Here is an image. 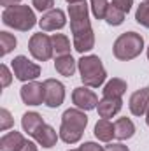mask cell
Returning a JSON list of instances; mask_svg holds the SVG:
<instances>
[{
    "instance_id": "cell-1",
    "label": "cell",
    "mask_w": 149,
    "mask_h": 151,
    "mask_svg": "<svg viewBox=\"0 0 149 151\" xmlns=\"http://www.w3.org/2000/svg\"><path fill=\"white\" fill-rule=\"evenodd\" d=\"M70 30L74 37V49L84 55L95 47V34L90 23V5L84 2H77L69 5Z\"/></svg>"
},
{
    "instance_id": "cell-2",
    "label": "cell",
    "mask_w": 149,
    "mask_h": 151,
    "mask_svg": "<svg viewBox=\"0 0 149 151\" xmlns=\"http://www.w3.org/2000/svg\"><path fill=\"white\" fill-rule=\"evenodd\" d=\"M88 125V116L81 109H67L62 116V127H60V139L65 144H75L81 141L84 128Z\"/></svg>"
},
{
    "instance_id": "cell-3",
    "label": "cell",
    "mask_w": 149,
    "mask_h": 151,
    "mask_svg": "<svg viewBox=\"0 0 149 151\" xmlns=\"http://www.w3.org/2000/svg\"><path fill=\"white\" fill-rule=\"evenodd\" d=\"M77 69H79V74H81L84 86H90V88L102 86L107 77L104 63L97 55H86V56L82 55V58L77 62Z\"/></svg>"
},
{
    "instance_id": "cell-4",
    "label": "cell",
    "mask_w": 149,
    "mask_h": 151,
    "mask_svg": "<svg viewBox=\"0 0 149 151\" xmlns=\"http://www.w3.org/2000/svg\"><path fill=\"white\" fill-rule=\"evenodd\" d=\"M2 21L5 27H11L19 32H28L39 23L34 9H30L28 5H12L4 9Z\"/></svg>"
},
{
    "instance_id": "cell-5",
    "label": "cell",
    "mask_w": 149,
    "mask_h": 151,
    "mask_svg": "<svg viewBox=\"0 0 149 151\" xmlns=\"http://www.w3.org/2000/svg\"><path fill=\"white\" fill-rule=\"evenodd\" d=\"M144 49V39L137 32H125L114 40L112 53L121 62H130L137 58Z\"/></svg>"
},
{
    "instance_id": "cell-6",
    "label": "cell",
    "mask_w": 149,
    "mask_h": 151,
    "mask_svg": "<svg viewBox=\"0 0 149 151\" xmlns=\"http://www.w3.org/2000/svg\"><path fill=\"white\" fill-rule=\"evenodd\" d=\"M28 49H30V55L39 60V62H47L53 58V42H51V37L39 32V34H34L30 40H28Z\"/></svg>"
},
{
    "instance_id": "cell-7",
    "label": "cell",
    "mask_w": 149,
    "mask_h": 151,
    "mask_svg": "<svg viewBox=\"0 0 149 151\" xmlns=\"http://www.w3.org/2000/svg\"><path fill=\"white\" fill-rule=\"evenodd\" d=\"M11 67H12V74L16 76V79H19L21 83H30V81H35L39 76H40V67L37 63L30 62L27 56L19 55L16 56L12 62H11Z\"/></svg>"
},
{
    "instance_id": "cell-8",
    "label": "cell",
    "mask_w": 149,
    "mask_h": 151,
    "mask_svg": "<svg viewBox=\"0 0 149 151\" xmlns=\"http://www.w3.org/2000/svg\"><path fill=\"white\" fill-rule=\"evenodd\" d=\"M42 84H44V95H46L44 104L51 109L60 107L65 100V86L56 79H46Z\"/></svg>"
},
{
    "instance_id": "cell-9",
    "label": "cell",
    "mask_w": 149,
    "mask_h": 151,
    "mask_svg": "<svg viewBox=\"0 0 149 151\" xmlns=\"http://www.w3.org/2000/svg\"><path fill=\"white\" fill-rule=\"evenodd\" d=\"M72 102L81 111H91V109H97L100 100H98L97 93L93 90H90V86H79L72 91Z\"/></svg>"
},
{
    "instance_id": "cell-10",
    "label": "cell",
    "mask_w": 149,
    "mask_h": 151,
    "mask_svg": "<svg viewBox=\"0 0 149 151\" xmlns=\"http://www.w3.org/2000/svg\"><path fill=\"white\" fill-rule=\"evenodd\" d=\"M19 95H21V100L27 104V106H42L44 104V84L37 83V81H30V83H25L19 90Z\"/></svg>"
},
{
    "instance_id": "cell-11",
    "label": "cell",
    "mask_w": 149,
    "mask_h": 151,
    "mask_svg": "<svg viewBox=\"0 0 149 151\" xmlns=\"http://www.w3.org/2000/svg\"><path fill=\"white\" fill-rule=\"evenodd\" d=\"M67 25V16L62 9H51L42 14L39 19V27L42 32H53V30H62Z\"/></svg>"
},
{
    "instance_id": "cell-12",
    "label": "cell",
    "mask_w": 149,
    "mask_h": 151,
    "mask_svg": "<svg viewBox=\"0 0 149 151\" xmlns=\"http://www.w3.org/2000/svg\"><path fill=\"white\" fill-rule=\"evenodd\" d=\"M128 107H130V113L133 116L146 114L149 107V88H140V90L133 91L130 100H128Z\"/></svg>"
},
{
    "instance_id": "cell-13",
    "label": "cell",
    "mask_w": 149,
    "mask_h": 151,
    "mask_svg": "<svg viewBox=\"0 0 149 151\" xmlns=\"http://www.w3.org/2000/svg\"><path fill=\"white\" fill-rule=\"evenodd\" d=\"M32 137L35 139V142H37L39 146H42V148L49 150V148H53V146L58 142L60 134H56V130H54L51 125H46V123H44V125L39 128Z\"/></svg>"
},
{
    "instance_id": "cell-14",
    "label": "cell",
    "mask_w": 149,
    "mask_h": 151,
    "mask_svg": "<svg viewBox=\"0 0 149 151\" xmlns=\"http://www.w3.org/2000/svg\"><path fill=\"white\" fill-rule=\"evenodd\" d=\"M121 107H123V100H121V99L104 97V99L98 102L97 111H98V116H100V118L109 119V118H112V116H116V114L119 113Z\"/></svg>"
},
{
    "instance_id": "cell-15",
    "label": "cell",
    "mask_w": 149,
    "mask_h": 151,
    "mask_svg": "<svg viewBox=\"0 0 149 151\" xmlns=\"http://www.w3.org/2000/svg\"><path fill=\"white\" fill-rule=\"evenodd\" d=\"M25 142H27V139L23 137L21 132H16V130L7 132L0 139V151H19Z\"/></svg>"
},
{
    "instance_id": "cell-16",
    "label": "cell",
    "mask_w": 149,
    "mask_h": 151,
    "mask_svg": "<svg viewBox=\"0 0 149 151\" xmlns=\"http://www.w3.org/2000/svg\"><path fill=\"white\" fill-rule=\"evenodd\" d=\"M114 134L117 141H126L132 139L135 134V125L130 118H119L114 121Z\"/></svg>"
},
{
    "instance_id": "cell-17",
    "label": "cell",
    "mask_w": 149,
    "mask_h": 151,
    "mask_svg": "<svg viewBox=\"0 0 149 151\" xmlns=\"http://www.w3.org/2000/svg\"><path fill=\"white\" fill-rule=\"evenodd\" d=\"M54 69L56 72L65 77H72L77 69V62L72 58V55H63V56H56L54 60Z\"/></svg>"
},
{
    "instance_id": "cell-18",
    "label": "cell",
    "mask_w": 149,
    "mask_h": 151,
    "mask_svg": "<svg viewBox=\"0 0 149 151\" xmlns=\"http://www.w3.org/2000/svg\"><path fill=\"white\" fill-rule=\"evenodd\" d=\"M95 137L98 139V141H102V142H111L112 139L116 137V134H114V123H111L109 119H105V118H102V119H98L97 121V125H95Z\"/></svg>"
},
{
    "instance_id": "cell-19",
    "label": "cell",
    "mask_w": 149,
    "mask_h": 151,
    "mask_svg": "<svg viewBox=\"0 0 149 151\" xmlns=\"http://www.w3.org/2000/svg\"><path fill=\"white\" fill-rule=\"evenodd\" d=\"M42 125H44L42 116H40L39 113H34V111L25 113L23 118H21V127H23V130H25L28 135H34Z\"/></svg>"
},
{
    "instance_id": "cell-20",
    "label": "cell",
    "mask_w": 149,
    "mask_h": 151,
    "mask_svg": "<svg viewBox=\"0 0 149 151\" xmlns=\"http://www.w3.org/2000/svg\"><path fill=\"white\" fill-rule=\"evenodd\" d=\"M104 97H112V99H121L126 91V81L119 79V77H112L111 81L105 83L104 86Z\"/></svg>"
},
{
    "instance_id": "cell-21",
    "label": "cell",
    "mask_w": 149,
    "mask_h": 151,
    "mask_svg": "<svg viewBox=\"0 0 149 151\" xmlns=\"http://www.w3.org/2000/svg\"><path fill=\"white\" fill-rule=\"evenodd\" d=\"M53 42V53L56 56H63V55H70V40L63 34H53L51 35Z\"/></svg>"
},
{
    "instance_id": "cell-22",
    "label": "cell",
    "mask_w": 149,
    "mask_h": 151,
    "mask_svg": "<svg viewBox=\"0 0 149 151\" xmlns=\"http://www.w3.org/2000/svg\"><path fill=\"white\" fill-rule=\"evenodd\" d=\"M16 44H18V40H16V37H14L12 34H9V32H0V55H2V56L9 55V53L16 47Z\"/></svg>"
},
{
    "instance_id": "cell-23",
    "label": "cell",
    "mask_w": 149,
    "mask_h": 151,
    "mask_svg": "<svg viewBox=\"0 0 149 151\" xmlns=\"http://www.w3.org/2000/svg\"><path fill=\"white\" fill-rule=\"evenodd\" d=\"M125 16H126V14H125L123 11H119L117 7H114L111 4L109 9H107V12H105V18H104V19H105L109 25H112V27H119V25L125 21Z\"/></svg>"
},
{
    "instance_id": "cell-24",
    "label": "cell",
    "mask_w": 149,
    "mask_h": 151,
    "mask_svg": "<svg viewBox=\"0 0 149 151\" xmlns=\"http://www.w3.org/2000/svg\"><path fill=\"white\" fill-rule=\"evenodd\" d=\"M109 5H111L109 0H91V5L90 7H91V12H93V16L97 19H104Z\"/></svg>"
},
{
    "instance_id": "cell-25",
    "label": "cell",
    "mask_w": 149,
    "mask_h": 151,
    "mask_svg": "<svg viewBox=\"0 0 149 151\" xmlns=\"http://www.w3.org/2000/svg\"><path fill=\"white\" fill-rule=\"evenodd\" d=\"M135 19H137L139 25L149 28V2H142L139 5V9L135 12Z\"/></svg>"
},
{
    "instance_id": "cell-26",
    "label": "cell",
    "mask_w": 149,
    "mask_h": 151,
    "mask_svg": "<svg viewBox=\"0 0 149 151\" xmlns=\"http://www.w3.org/2000/svg\"><path fill=\"white\" fill-rule=\"evenodd\" d=\"M12 125H14V119H12L11 113H9L5 107H2V109H0V130L5 132V130H9Z\"/></svg>"
},
{
    "instance_id": "cell-27",
    "label": "cell",
    "mask_w": 149,
    "mask_h": 151,
    "mask_svg": "<svg viewBox=\"0 0 149 151\" xmlns=\"http://www.w3.org/2000/svg\"><path fill=\"white\" fill-rule=\"evenodd\" d=\"M32 5L39 12H47L54 7V0H32Z\"/></svg>"
},
{
    "instance_id": "cell-28",
    "label": "cell",
    "mask_w": 149,
    "mask_h": 151,
    "mask_svg": "<svg viewBox=\"0 0 149 151\" xmlns=\"http://www.w3.org/2000/svg\"><path fill=\"white\" fill-rule=\"evenodd\" d=\"M0 77H2V88H7L12 81V74L7 65H0Z\"/></svg>"
},
{
    "instance_id": "cell-29",
    "label": "cell",
    "mask_w": 149,
    "mask_h": 151,
    "mask_svg": "<svg viewBox=\"0 0 149 151\" xmlns=\"http://www.w3.org/2000/svg\"><path fill=\"white\" fill-rule=\"evenodd\" d=\"M111 4L114 7H117L119 11H123L125 14H128L130 9H132V5H133V0H112Z\"/></svg>"
},
{
    "instance_id": "cell-30",
    "label": "cell",
    "mask_w": 149,
    "mask_h": 151,
    "mask_svg": "<svg viewBox=\"0 0 149 151\" xmlns=\"http://www.w3.org/2000/svg\"><path fill=\"white\" fill-rule=\"evenodd\" d=\"M79 151H104V148H102V146H98L97 142L88 141V142H84V144H81V146H79Z\"/></svg>"
},
{
    "instance_id": "cell-31",
    "label": "cell",
    "mask_w": 149,
    "mask_h": 151,
    "mask_svg": "<svg viewBox=\"0 0 149 151\" xmlns=\"http://www.w3.org/2000/svg\"><path fill=\"white\" fill-rule=\"evenodd\" d=\"M104 151H130L128 150V146H125V144H121V142H109Z\"/></svg>"
},
{
    "instance_id": "cell-32",
    "label": "cell",
    "mask_w": 149,
    "mask_h": 151,
    "mask_svg": "<svg viewBox=\"0 0 149 151\" xmlns=\"http://www.w3.org/2000/svg\"><path fill=\"white\" fill-rule=\"evenodd\" d=\"M19 151H39L37 150V144L35 142H32V141H27L25 144H23V148Z\"/></svg>"
},
{
    "instance_id": "cell-33",
    "label": "cell",
    "mask_w": 149,
    "mask_h": 151,
    "mask_svg": "<svg viewBox=\"0 0 149 151\" xmlns=\"http://www.w3.org/2000/svg\"><path fill=\"white\" fill-rule=\"evenodd\" d=\"M21 0H0V4L7 9V7H12V5H19Z\"/></svg>"
},
{
    "instance_id": "cell-34",
    "label": "cell",
    "mask_w": 149,
    "mask_h": 151,
    "mask_svg": "<svg viewBox=\"0 0 149 151\" xmlns=\"http://www.w3.org/2000/svg\"><path fill=\"white\" fill-rule=\"evenodd\" d=\"M65 2H69V4H77V2H84V0H65Z\"/></svg>"
},
{
    "instance_id": "cell-35",
    "label": "cell",
    "mask_w": 149,
    "mask_h": 151,
    "mask_svg": "<svg viewBox=\"0 0 149 151\" xmlns=\"http://www.w3.org/2000/svg\"><path fill=\"white\" fill-rule=\"evenodd\" d=\"M146 123L149 125V107H148V111H146Z\"/></svg>"
},
{
    "instance_id": "cell-36",
    "label": "cell",
    "mask_w": 149,
    "mask_h": 151,
    "mask_svg": "<svg viewBox=\"0 0 149 151\" xmlns=\"http://www.w3.org/2000/svg\"><path fill=\"white\" fill-rule=\"evenodd\" d=\"M69 151H79V148H77V150H69Z\"/></svg>"
},
{
    "instance_id": "cell-37",
    "label": "cell",
    "mask_w": 149,
    "mask_h": 151,
    "mask_svg": "<svg viewBox=\"0 0 149 151\" xmlns=\"http://www.w3.org/2000/svg\"><path fill=\"white\" fill-rule=\"evenodd\" d=\"M148 60H149V47H148Z\"/></svg>"
},
{
    "instance_id": "cell-38",
    "label": "cell",
    "mask_w": 149,
    "mask_h": 151,
    "mask_svg": "<svg viewBox=\"0 0 149 151\" xmlns=\"http://www.w3.org/2000/svg\"><path fill=\"white\" fill-rule=\"evenodd\" d=\"M144 2H149V0H144Z\"/></svg>"
}]
</instances>
